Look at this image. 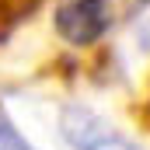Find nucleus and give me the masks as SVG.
I'll list each match as a JSON object with an SVG mask.
<instances>
[{
    "mask_svg": "<svg viewBox=\"0 0 150 150\" xmlns=\"http://www.w3.org/2000/svg\"><path fill=\"white\" fill-rule=\"evenodd\" d=\"M0 150H32V143L21 136V129L4 108H0Z\"/></svg>",
    "mask_w": 150,
    "mask_h": 150,
    "instance_id": "nucleus-3",
    "label": "nucleus"
},
{
    "mask_svg": "<svg viewBox=\"0 0 150 150\" xmlns=\"http://www.w3.org/2000/svg\"><path fill=\"white\" fill-rule=\"evenodd\" d=\"M59 133L74 150H136L112 122L94 115L84 105H70L59 115Z\"/></svg>",
    "mask_w": 150,
    "mask_h": 150,
    "instance_id": "nucleus-1",
    "label": "nucleus"
},
{
    "mask_svg": "<svg viewBox=\"0 0 150 150\" xmlns=\"http://www.w3.org/2000/svg\"><path fill=\"white\" fill-rule=\"evenodd\" d=\"M108 28L105 0H63L56 7V32L70 45H94Z\"/></svg>",
    "mask_w": 150,
    "mask_h": 150,
    "instance_id": "nucleus-2",
    "label": "nucleus"
}]
</instances>
